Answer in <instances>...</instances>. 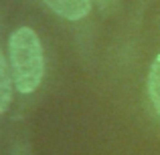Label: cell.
I'll return each mask as SVG.
<instances>
[{
  "label": "cell",
  "instance_id": "6da1fadb",
  "mask_svg": "<svg viewBox=\"0 0 160 155\" xmlns=\"http://www.w3.org/2000/svg\"><path fill=\"white\" fill-rule=\"evenodd\" d=\"M8 54L14 89L22 95L35 93L45 75L43 44L37 32L28 26L16 28L8 40Z\"/></svg>",
  "mask_w": 160,
  "mask_h": 155
},
{
  "label": "cell",
  "instance_id": "7a4b0ae2",
  "mask_svg": "<svg viewBox=\"0 0 160 155\" xmlns=\"http://www.w3.org/2000/svg\"><path fill=\"white\" fill-rule=\"evenodd\" d=\"M43 2L67 20H81L91 10V0H43Z\"/></svg>",
  "mask_w": 160,
  "mask_h": 155
},
{
  "label": "cell",
  "instance_id": "3957f363",
  "mask_svg": "<svg viewBox=\"0 0 160 155\" xmlns=\"http://www.w3.org/2000/svg\"><path fill=\"white\" fill-rule=\"evenodd\" d=\"M12 87H14V79H12L10 62L0 52V113H4L12 103Z\"/></svg>",
  "mask_w": 160,
  "mask_h": 155
},
{
  "label": "cell",
  "instance_id": "277c9868",
  "mask_svg": "<svg viewBox=\"0 0 160 155\" xmlns=\"http://www.w3.org/2000/svg\"><path fill=\"white\" fill-rule=\"evenodd\" d=\"M148 95H150V101H152L154 109H156V113H158V117H160V54L154 58L152 66H150Z\"/></svg>",
  "mask_w": 160,
  "mask_h": 155
}]
</instances>
